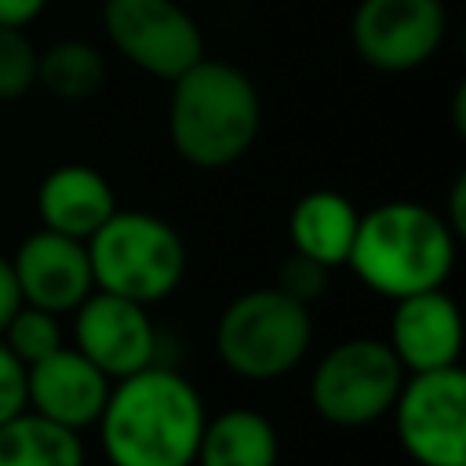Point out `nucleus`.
Wrapping results in <instances>:
<instances>
[{"mask_svg": "<svg viewBox=\"0 0 466 466\" xmlns=\"http://www.w3.org/2000/svg\"><path fill=\"white\" fill-rule=\"evenodd\" d=\"M204 422L197 386L175 368L149 364L109 386L95 426L109 466H193Z\"/></svg>", "mask_w": 466, "mask_h": 466, "instance_id": "nucleus-1", "label": "nucleus"}, {"mask_svg": "<svg viewBox=\"0 0 466 466\" xmlns=\"http://www.w3.org/2000/svg\"><path fill=\"white\" fill-rule=\"evenodd\" d=\"M258 131L262 95L240 66L204 55L171 80L167 138L189 167H233L255 146Z\"/></svg>", "mask_w": 466, "mask_h": 466, "instance_id": "nucleus-2", "label": "nucleus"}, {"mask_svg": "<svg viewBox=\"0 0 466 466\" xmlns=\"http://www.w3.org/2000/svg\"><path fill=\"white\" fill-rule=\"evenodd\" d=\"M459 233L448 218L415 200H386L357 218L346 266L386 299L444 288L455 269Z\"/></svg>", "mask_w": 466, "mask_h": 466, "instance_id": "nucleus-3", "label": "nucleus"}, {"mask_svg": "<svg viewBox=\"0 0 466 466\" xmlns=\"http://www.w3.org/2000/svg\"><path fill=\"white\" fill-rule=\"evenodd\" d=\"M84 244L95 288L142 306L167 299L186 277V244L178 229L149 211L116 208Z\"/></svg>", "mask_w": 466, "mask_h": 466, "instance_id": "nucleus-4", "label": "nucleus"}, {"mask_svg": "<svg viewBox=\"0 0 466 466\" xmlns=\"http://www.w3.org/2000/svg\"><path fill=\"white\" fill-rule=\"evenodd\" d=\"M313 346V313L306 302L288 291L255 288L237 295L215 324V353L218 360L248 379L269 382L295 371Z\"/></svg>", "mask_w": 466, "mask_h": 466, "instance_id": "nucleus-5", "label": "nucleus"}, {"mask_svg": "<svg viewBox=\"0 0 466 466\" xmlns=\"http://www.w3.org/2000/svg\"><path fill=\"white\" fill-rule=\"evenodd\" d=\"M400 382L404 368L386 339L357 335L331 346L317 360L309 375V400L324 422L339 430H360L390 415Z\"/></svg>", "mask_w": 466, "mask_h": 466, "instance_id": "nucleus-6", "label": "nucleus"}, {"mask_svg": "<svg viewBox=\"0 0 466 466\" xmlns=\"http://www.w3.org/2000/svg\"><path fill=\"white\" fill-rule=\"evenodd\" d=\"M390 415L411 462L466 466V375L459 364L404 375Z\"/></svg>", "mask_w": 466, "mask_h": 466, "instance_id": "nucleus-7", "label": "nucleus"}, {"mask_svg": "<svg viewBox=\"0 0 466 466\" xmlns=\"http://www.w3.org/2000/svg\"><path fill=\"white\" fill-rule=\"evenodd\" d=\"M102 29L135 69L167 84L204 58V33L175 0H106Z\"/></svg>", "mask_w": 466, "mask_h": 466, "instance_id": "nucleus-8", "label": "nucleus"}, {"mask_svg": "<svg viewBox=\"0 0 466 466\" xmlns=\"http://www.w3.org/2000/svg\"><path fill=\"white\" fill-rule=\"evenodd\" d=\"M448 33L444 0H360L350 36L375 73H411L426 66Z\"/></svg>", "mask_w": 466, "mask_h": 466, "instance_id": "nucleus-9", "label": "nucleus"}, {"mask_svg": "<svg viewBox=\"0 0 466 466\" xmlns=\"http://www.w3.org/2000/svg\"><path fill=\"white\" fill-rule=\"evenodd\" d=\"M73 346L113 382L157 364V328L149 309L98 288L73 309Z\"/></svg>", "mask_w": 466, "mask_h": 466, "instance_id": "nucleus-10", "label": "nucleus"}, {"mask_svg": "<svg viewBox=\"0 0 466 466\" xmlns=\"http://www.w3.org/2000/svg\"><path fill=\"white\" fill-rule=\"evenodd\" d=\"M109 386L113 379L106 371H98L76 346L62 342L55 353L25 368V408L73 433H84L98 422Z\"/></svg>", "mask_w": 466, "mask_h": 466, "instance_id": "nucleus-11", "label": "nucleus"}, {"mask_svg": "<svg viewBox=\"0 0 466 466\" xmlns=\"http://www.w3.org/2000/svg\"><path fill=\"white\" fill-rule=\"evenodd\" d=\"M22 302L40 306L47 313H73L91 291H95V277H91V262H87V244L62 237L55 229H36L29 233L15 258H11Z\"/></svg>", "mask_w": 466, "mask_h": 466, "instance_id": "nucleus-12", "label": "nucleus"}, {"mask_svg": "<svg viewBox=\"0 0 466 466\" xmlns=\"http://www.w3.org/2000/svg\"><path fill=\"white\" fill-rule=\"evenodd\" d=\"M386 346L400 360L404 375L437 371V368L459 364L462 317H459L455 299L444 288H430V291H415V295L393 299Z\"/></svg>", "mask_w": 466, "mask_h": 466, "instance_id": "nucleus-13", "label": "nucleus"}, {"mask_svg": "<svg viewBox=\"0 0 466 466\" xmlns=\"http://www.w3.org/2000/svg\"><path fill=\"white\" fill-rule=\"evenodd\" d=\"M116 211L109 178L91 164H58L36 189V215L44 229L87 240Z\"/></svg>", "mask_w": 466, "mask_h": 466, "instance_id": "nucleus-14", "label": "nucleus"}, {"mask_svg": "<svg viewBox=\"0 0 466 466\" xmlns=\"http://www.w3.org/2000/svg\"><path fill=\"white\" fill-rule=\"evenodd\" d=\"M357 204L350 197H342L339 189H309L295 200L291 215H288V237H291V251L335 269L346 266L350 258V244L357 233Z\"/></svg>", "mask_w": 466, "mask_h": 466, "instance_id": "nucleus-15", "label": "nucleus"}, {"mask_svg": "<svg viewBox=\"0 0 466 466\" xmlns=\"http://www.w3.org/2000/svg\"><path fill=\"white\" fill-rule=\"evenodd\" d=\"M280 437L255 408H226L204 422L193 466H277Z\"/></svg>", "mask_w": 466, "mask_h": 466, "instance_id": "nucleus-16", "label": "nucleus"}, {"mask_svg": "<svg viewBox=\"0 0 466 466\" xmlns=\"http://www.w3.org/2000/svg\"><path fill=\"white\" fill-rule=\"evenodd\" d=\"M0 466H84V441L25 408L0 422Z\"/></svg>", "mask_w": 466, "mask_h": 466, "instance_id": "nucleus-17", "label": "nucleus"}, {"mask_svg": "<svg viewBox=\"0 0 466 466\" xmlns=\"http://www.w3.org/2000/svg\"><path fill=\"white\" fill-rule=\"evenodd\" d=\"M106 84V58L87 40H58L36 51V87L58 102H87Z\"/></svg>", "mask_w": 466, "mask_h": 466, "instance_id": "nucleus-18", "label": "nucleus"}, {"mask_svg": "<svg viewBox=\"0 0 466 466\" xmlns=\"http://www.w3.org/2000/svg\"><path fill=\"white\" fill-rule=\"evenodd\" d=\"M0 339H4V346L29 368L33 360H40V357H47V353H55L66 339H62V317L58 313H47V309H40V306H29V302H22L18 309H15V317L7 320V328L0 331Z\"/></svg>", "mask_w": 466, "mask_h": 466, "instance_id": "nucleus-19", "label": "nucleus"}, {"mask_svg": "<svg viewBox=\"0 0 466 466\" xmlns=\"http://www.w3.org/2000/svg\"><path fill=\"white\" fill-rule=\"evenodd\" d=\"M36 87V47L25 29L0 25V102H15Z\"/></svg>", "mask_w": 466, "mask_h": 466, "instance_id": "nucleus-20", "label": "nucleus"}, {"mask_svg": "<svg viewBox=\"0 0 466 466\" xmlns=\"http://www.w3.org/2000/svg\"><path fill=\"white\" fill-rule=\"evenodd\" d=\"M277 288H280V291H288L291 299H299V302H306V306H309V302L328 288V269L291 251V258L280 266Z\"/></svg>", "mask_w": 466, "mask_h": 466, "instance_id": "nucleus-21", "label": "nucleus"}, {"mask_svg": "<svg viewBox=\"0 0 466 466\" xmlns=\"http://www.w3.org/2000/svg\"><path fill=\"white\" fill-rule=\"evenodd\" d=\"M25 411V364L0 339V422Z\"/></svg>", "mask_w": 466, "mask_h": 466, "instance_id": "nucleus-22", "label": "nucleus"}, {"mask_svg": "<svg viewBox=\"0 0 466 466\" xmlns=\"http://www.w3.org/2000/svg\"><path fill=\"white\" fill-rule=\"evenodd\" d=\"M47 0H0V25L25 29L44 15Z\"/></svg>", "mask_w": 466, "mask_h": 466, "instance_id": "nucleus-23", "label": "nucleus"}, {"mask_svg": "<svg viewBox=\"0 0 466 466\" xmlns=\"http://www.w3.org/2000/svg\"><path fill=\"white\" fill-rule=\"evenodd\" d=\"M22 306V291H18V280H15V269H11V258L0 255V331L7 328V320L15 317V309Z\"/></svg>", "mask_w": 466, "mask_h": 466, "instance_id": "nucleus-24", "label": "nucleus"}]
</instances>
